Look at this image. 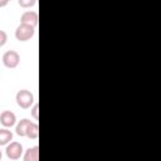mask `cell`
Listing matches in <instances>:
<instances>
[{"label":"cell","instance_id":"cell-4","mask_svg":"<svg viewBox=\"0 0 161 161\" xmlns=\"http://www.w3.org/2000/svg\"><path fill=\"white\" fill-rule=\"evenodd\" d=\"M3 63L6 68H16L20 63V55L16 50H6L3 55Z\"/></svg>","mask_w":161,"mask_h":161},{"label":"cell","instance_id":"cell-12","mask_svg":"<svg viewBox=\"0 0 161 161\" xmlns=\"http://www.w3.org/2000/svg\"><path fill=\"white\" fill-rule=\"evenodd\" d=\"M8 42V34L5 30H0V47H4Z\"/></svg>","mask_w":161,"mask_h":161},{"label":"cell","instance_id":"cell-15","mask_svg":"<svg viewBox=\"0 0 161 161\" xmlns=\"http://www.w3.org/2000/svg\"><path fill=\"white\" fill-rule=\"evenodd\" d=\"M1 158H3V152H1V150H0V161H1Z\"/></svg>","mask_w":161,"mask_h":161},{"label":"cell","instance_id":"cell-1","mask_svg":"<svg viewBox=\"0 0 161 161\" xmlns=\"http://www.w3.org/2000/svg\"><path fill=\"white\" fill-rule=\"evenodd\" d=\"M15 101H16V103L20 108L26 109V108H30V106L34 104V96L28 89H20V91L16 92Z\"/></svg>","mask_w":161,"mask_h":161},{"label":"cell","instance_id":"cell-8","mask_svg":"<svg viewBox=\"0 0 161 161\" xmlns=\"http://www.w3.org/2000/svg\"><path fill=\"white\" fill-rule=\"evenodd\" d=\"M13 141V132L9 128H0V146H6Z\"/></svg>","mask_w":161,"mask_h":161},{"label":"cell","instance_id":"cell-13","mask_svg":"<svg viewBox=\"0 0 161 161\" xmlns=\"http://www.w3.org/2000/svg\"><path fill=\"white\" fill-rule=\"evenodd\" d=\"M31 116L34 117V119L39 118V104L38 103H34V106L31 108Z\"/></svg>","mask_w":161,"mask_h":161},{"label":"cell","instance_id":"cell-14","mask_svg":"<svg viewBox=\"0 0 161 161\" xmlns=\"http://www.w3.org/2000/svg\"><path fill=\"white\" fill-rule=\"evenodd\" d=\"M8 4H9L8 0H0V8H4V6H6Z\"/></svg>","mask_w":161,"mask_h":161},{"label":"cell","instance_id":"cell-7","mask_svg":"<svg viewBox=\"0 0 161 161\" xmlns=\"http://www.w3.org/2000/svg\"><path fill=\"white\" fill-rule=\"evenodd\" d=\"M23 158H24V161H39V147L38 146L29 147L24 152Z\"/></svg>","mask_w":161,"mask_h":161},{"label":"cell","instance_id":"cell-2","mask_svg":"<svg viewBox=\"0 0 161 161\" xmlns=\"http://www.w3.org/2000/svg\"><path fill=\"white\" fill-rule=\"evenodd\" d=\"M35 34V28L28 24H19L15 29V38L19 42H26L30 40Z\"/></svg>","mask_w":161,"mask_h":161},{"label":"cell","instance_id":"cell-6","mask_svg":"<svg viewBox=\"0 0 161 161\" xmlns=\"http://www.w3.org/2000/svg\"><path fill=\"white\" fill-rule=\"evenodd\" d=\"M0 123L5 127V128H10L16 123V116L14 112L11 111H3L0 114Z\"/></svg>","mask_w":161,"mask_h":161},{"label":"cell","instance_id":"cell-3","mask_svg":"<svg viewBox=\"0 0 161 161\" xmlns=\"http://www.w3.org/2000/svg\"><path fill=\"white\" fill-rule=\"evenodd\" d=\"M5 153L6 156L10 158V160H19L23 153H24V150H23V145L20 142H16V141H11L10 143L6 145V148H5Z\"/></svg>","mask_w":161,"mask_h":161},{"label":"cell","instance_id":"cell-9","mask_svg":"<svg viewBox=\"0 0 161 161\" xmlns=\"http://www.w3.org/2000/svg\"><path fill=\"white\" fill-rule=\"evenodd\" d=\"M30 122H31V121H29L28 118H23V119H20V121L16 123V127H15V132H16V135L20 136V137L25 136V133H26V128H28V126L30 125Z\"/></svg>","mask_w":161,"mask_h":161},{"label":"cell","instance_id":"cell-10","mask_svg":"<svg viewBox=\"0 0 161 161\" xmlns=\"http://www.w3.org/2000/svg\"><path fill=\"white\" fill-rule=\"evenodd\" d=\"M25 136H26L28 138H30V140H36V138L39 137V126H38V123L30 122V125H29L28 128H26Z\"/></svg>","mask_w":161,"mask_h":161},{"label":"cell","instance_id":"cell-5","mask_svg":"<svg viewBox=\"0 0 161 161\" xmlns=\"http://www.w3.org/2000/svg\"><path fill=\"white\" fill-rule=\"evenodd\" d=\"M38 20H39L38 13L34 11V10H26V11H24V13L21 14V16H20V23H21V24H28V25H31V26H34V28H36Z\"/></svg>","mask_w":161,"mask_h":161},{"label":"cell","instance_id":"cell-11","mask_svg":"<svg viewBox=\"0 0 161 161\" xmlns=\"http://www.w3.org/2000/svg\"><path fill=\"white\" fill-rule=\"evenodd\" d=\"M35 3H36L35 0H19V1H18V4H19L21 8H24V9L35 5Z\"/></svg>","mask_w":161,"mask_h":161}]
</instances>
